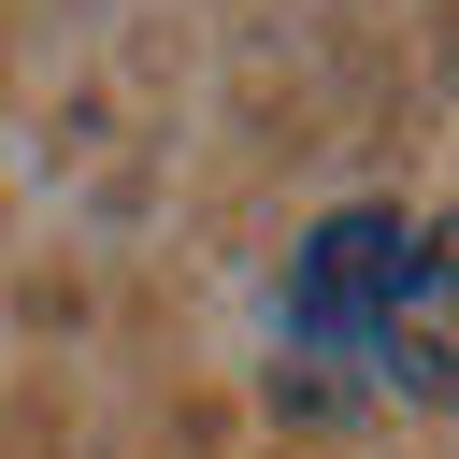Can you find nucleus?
<instances>
[{
    "mask_svg": "<svg viewBox=\"0 0 459 459\" xmlns=\"http://www.w3.org/2000/svg\"><path fill=\"white\" fill-rule=\"evenodd\" d=\"M387 273H402V215H330L287 273V359L316 373H373V316H387Z\"/></svg>",
    "mask_w": 459,
    "mask_h": 459,
    "instance_id": "obj_1",
    "label": "nucleus"
},
{
    "mask_svg": "<svg viewBox=\"0 0 459 459\" xmlns=\"http://www.w3.org/2000/svg\"><path fill=\"white\" fill-rule=\"evenodd\" d=\"M373 387L459 416V215L402 230V273H387V316H373Z\"/></svg>",
    "mask_w": 459,
    "mask_h": 459,
    "instance_id": "obj_2",
    "label": "nucleus"
}]
</instances>
